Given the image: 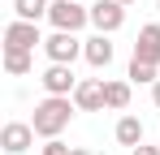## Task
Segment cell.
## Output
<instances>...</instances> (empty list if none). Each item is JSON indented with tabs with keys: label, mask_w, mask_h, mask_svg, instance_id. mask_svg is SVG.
<instances>
[{
	"label": "cell",
	"mask_w": 160,
	"mask_h": 155,
	"mask_svg": "<svg viewBox=\"0 0 160 155\" xmlns=\"http://www.w3.org/2000/svg\"><path fill=\"white\" fill-rule=\"evenodd\" d=\"M74 112H78V103L74 95H43V99L35 103V116H30V125L39 138H61L69 121H74Z\"/></svg>",
	"instance_id": "6da1fadb"
},
{
	"label": "cell",
	"mask_w": 160,
	"mask_h": 155,
	"mask_svg": "<svg viewBox=\"0 0 160 155\" xmlns=\"http://www.w3.org/2000/svg\"><path fill=\"white\" fill-rule=\"evenodd\" d=\"M82 43H87V39H78L74 30H52V35L43 39V52H48L52 65H74L82 56Z\"/></svg>",
	"instance_id": "7a4b0ae2"
},
{
	"label": "cell",
	"mask_w": 160,
	"mask_h": 155,
	"mask_svg": "<svg viewBox=\"0 0 160 155\" xmlns=\"http://www.w3.org/2000/svg\"><path fill=\"white\" fill-rule=\"evenodd\" d=\"M48 22H52V30H74L78 35L82 26L91 22V9H82V0H52Z\"/></svg>",
	"instance_id": "3957f363"
},
{
	"label": "cell",
	"mask_w": 160,
	"mask_h": 155,
	"mask_svg": "<svg viewBox=\"0 0 160 155\" xmlns=\"http://www.w3.org/2000/svg\"><path fill=\"white\" fill-rule=\"evenodd\" d=\"M4 48H18V52H35V48H43L39 22H22V17H13V22L4 26Z\"/></svg>",
	"instance_id": "277c9868"
},
{
	"label": "cell",
	"mask_w": 160,
	"mask_h": 155,
	"mask_svg": "<svg viewBox=\"0 0 160 155\" xmlns=\"http://www.w3.org/2000/svg\"><path fill=\"white\" fill-rule=\"evenodd\" d=\"M91 26H95L100 35H117V30L126 26V4H117V0H95V4H91Z\"/></svg>",
	"instance_id": "5b68a950"
},
{
	"label": "cell",
	"mask_w": 160,
	"mask_h": 155,
	"mask_svg": "<svg viewBox=\"0 0 160 155\" xmlns=\"http://www.w3.org/2000/svg\"><path fill=\"white\" fill-rule=\"evenodd\" d=\"M35 138H39V134H35L30 121H9V125L0 129V147L9 155H26L30 147H35Z\"/></svg>",
	"instance_id": "8992f818"
},
{
	"label": "cell",
	"mask_w": 160,
	"mask_h": 155,
	"mask_svg": "<svg viewBox=\"0 0 160 155\" xmlns=\"http://www.w3.org/2000/svg\"><path fill=\"white\" fill-rule=\"evenodd\" d=\"M78 82L82 78H74V65H48V69L39 73V86H43L48 95H74Z\"/></svg>",
	"instance_id": "52a82bcc"
},
{
	"label": "cell",
	"mask_w": 160,
	"mask_h": 155,
	"mask_svg": "<svg viewBox=\"0 0 160 155\" xmlns=\"http://www.w3.org/2000/svg\"><path fill=\"white\" fill-rule=\"evenodd\" d=\"M134 60L156 65V69H160V22L138 26V39H134Z\"/></svg>",
	"instance_id": "ba28073f"
},
{
	"label": "cell",
	"mask_w": 160,
	"mask_h": 155,
	"mask_svg": "<svg viewBox=\"0 0 160 155\" xmlns=\"http://www.w3.org/2000/svg\"><path fill=\"white\" fill-rule=\"evenodd\" d=\"M74 103H78V112H104V78H82L78 91H74Z\"/></svg>",
	"instance_id": "9c48e42d"
},
{
	"label": "cell",
	"mask_w": 160,
	"mask_h": 155,
	"mask_svg": "<svg viewBox=\"0 0 160 155\" xmlns=\"http://www.w3.org/2000/svg\"><path fill=\"white\" fill-rule=\"evenodd\" d=\"M112 52H117V48L108 43V35H100V30H95V35L82 43V60H87L91 69H108V65H112Z\"/></svg>",
	"instance_id": "30bf717a"
},
{
	"label": "cell",
	"mask_w": 160,
	"mask_h": 155,
	"mask_svg": "<svg viewBox=\"0 0 160 155\" xmlns=\"http://www.w3.org/2000/svg\"><path fill=\"white\" fill-rule=\"evenodd\" d=\"M143 134H147V129H143V121H138V116H130V112H126V116L117 121V129H112V138H117L121 147H143Z\"/></svg>",
	"instance_id": "8fae6325"
},
{
	"label": "cell",
	"mask_w": 160,
	"mask_h": 155,
	"mask_svg": "<svg viewBox=\"0 0 160 155\" xmlns=\"http://www.w3.org/2000/svg\"><path fill=\"white\" fill-rule=\"evenodd\" d=\"M35 69V52H18V48H4V73L9 78H26Z\"/></svg>",
	"instance_id": "7c38bea8"
},
{
	"label": "cell",
	"mask_w": 160,
	"mask_h": 155,
	"mask_svg": "<svg viewBox=\"0 0 160 155\" xmlns=\"http://www.w3.org/2000/svg\"><path fill=\"white\" fill-rule=\"evenodd\" d=\"M48 9H52V0H13V17H22V22L48 17Z\"/></svg>",
	"instance_id": "4fadbf2b"
},
{
	"label": "cell",
	"mask_w": 160,
	"mask_h": 155,
	"mask_svg": "<svg viewBox=\"0 0 160 155\" xmlns=\"http://www.w3.org/2000/svg\"><path fill=\"white\" fill-rule=\"evenodd\" d=\"M104 103L112 112H126L130 108V82H104Z\"/></svg>",
	"instance_id": "5bb4252c"
},
{
	"label": "cell",
	"mask_w": 160,
	"mask_h": 155,
	"mask_svg": "<svg viewBox=\"0 0 160 155\" xmlns=\"http://www.w3.org/2000/svg\"><path fill=\"white\" fill-rule=\"evenodd\" d=\"M126 78H130V82H138V86H156V82H160L156 65H143V60H134V56H130V73H126Z\"/></svg>",
	"instance_id": "9a60e30c"
},
{
	"label": "cell",
	"mask_w": 160,
	"mask_h": 155,
	"mask_svg": "<svg viewBox=\"0 0 160 155\" xmlns=\"http://www.w3.org/2000/svg\"><path fill=\"white\" fill-rule=\"evenodd\" d=\"M69 151H74V147H65L61 138H43V151L39 155H69Z\"/></svg>",
	"instance_id": "2e32d148"
},
{
	"label": "cell",
	"mask_w": 160,
	"mask_h": 155,
	"mask_svg": "<svg viewBox=\"0 0 160 155\" xmlns=\"http://www.w3.org/2000/svg\"><path fill=\"white\" fill-rule=\"evenodd\" d=\"M134 155H160V147H147L143 142V147H134Z\"/></svg>",
	"instance_id": "e0dca14e"
},
{
	"label": "cell",
	"mask_w": 160,
	"mask_h": 155,
	"mask_svg": "<svg viewBox=\"0 0 160 155\" xmlns=\"http://www.w3.org/2000/svg\"><path fill=\"white\" fill-rule=\"evenodd\" d=\"M152 103H156V108H160V82H156V86H152Z\"/></svg>",
	"instance_id": "ac0fdd59"
},
{
	"label": "cell",
	"mask_w": 160,
	"mask_h": 155,
	"mask_svg": "<svg viewBox=\"0 0 160 155\" xmlns=\"http://www.w3.org/2000/svg\"><path fill=\"white\" fill-rule=\"evenodd\" d=\"M69 155H95V151H87V147H74V151H69Z\"/></svg>",
	"instance_id": "d6986e66"
},
{
	"label": "cell",
	"mask_w": 160,
	"mask_h": 155,
	"mask_svg": "<svg viewBox=\"0 0 160 155\" xmlns=\"http://www.w3.org/2000/svg\"><path fill=\"white\" fill-rule=\"evenodd\" d=\"M117 4H126V9H130V4H138V0H117Z\"/></svg>",
	"instance_id": "ffe728a7"
},
{
	"label": "cell",
	"mask_w": 160,
	"mask_h": 155,
	"mask_svg": "<svg viewBox=\"0 0 160 155\" xmlns=\"http://www.w3.org/2000/svg\"><path fill=\"white\" fill-rule=\"evenodd\" d=\"M156 13H160V0H156Z\"/></svg>",
	"instance_id": "44dd1931"
},
{
	"label": "cell",
	"mask_w": 160,
	"mask_h": 155,
	"mask_svg": "<svg viewBox=\"0 0 160 155\" xmlns=\"http://www.w3.org/2000/svg\"><path fill=\"white\" fill-rule=\"evenodd\" d=\"M130 155H134V151H130Z\"/></svg>",
	"instance_id": "7402d4cb"
}]
</instances>
